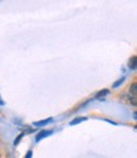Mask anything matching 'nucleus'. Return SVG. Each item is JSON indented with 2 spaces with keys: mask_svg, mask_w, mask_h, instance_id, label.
Instances as JSON below:
<instances>
[{
  "mask_svg": "<svg viewBox=\"0 0 137 158\" xmlns=\"http://www.w3.org/2000/svg\"><path fill=\"white\" fill-rule=\"evenodd\" d=\"M108 94V90H103V91H100V93L98 94V98H100V96H104V95H107Z\"/></svg>",
  "mask_w": 137,
  "mask_h": 158,
  "instance_id": "6",
  "label": "nucleus"
},
{
  "mask_svg": "<svg viewBox=\"0 0 137 158\" xmlns=\"http://www.w3.org/2000/svg\"><path fill=\"white\" fill-rule=\"evenodd\" d=\"M130 67H131L132 70L136 69V57H132V60L130 61Z\"/></svg>",
  "mask_w": 137,
  "mask_h": 158,
  "instance_id": "4",
  "label": "nucleus"
},
{
  "mask_svg": "<svg viewBox=\"0 0 137 158\" xmlns=\"http://www.w3.org/2000/svg\"><path fill=\"white\" fill-rule=\"evenodd\" d=\"M22 137H23V134H19V137H18V138H17V139L14 140V144H15V146H18V143L20 142V139H22Z\"/></svg>",
  "mask_w": 137,
  "mask_h": 158,
  "instance_id": "7",
  "label": "nucleus"
},
{
  "mask_svg": "<svg viewBox=\"0 0 137 158\" xmlns=\"http://www.w3.org/2000/svg\"><path fill=\"white\" fill-rule=\"evenodd\" d=\"M51 134V131L50 130H43V131H41V133L37 135V140H41V139H42V138H45V137H47V135H50Z\"/></svg>",
  "mask_w": 137,
  "mask_h": 158,
  "instance_id": "1",
  "label": "nucleus"
},
{
  "mask_svg": "<svg viewBox=\"0 0 137 158\" xmlns=\"http://www.w3.org/2000/svg\"><path fill=\"white\" fill-rule=\"evenodd\" d=\"M123 80H125V78H121V80H119V81H117V82L114 84V87H117V86H118V85H119L121 82H123Z\"/></svg>",
  "mask_w": 137,
  "mask_h": 158,
  "instance_id": "8",
  "label": "nucleus"
},
{
  "mask_svg": "<svg viewBox=\"0 0 137 158\" xmlns=\"http://www.w3.org/2000/svg\"><path fill=\"white\" fill-rule=\"evenodd\" d=\"M50 122H52V119L50 118V119H46V120H41V122H36L34 123V125H37V127H39V125H45L46 123H50Z\"/></svg>",
  "mask_w": 137,
  "mask_h": 158,
  "instance_id": "2",
  "label": "nucleus"
},
{
  "mask_svg": "<svg viewBox=\"0 0 137 158\" xmlns=\"http://www.w3.org/2000/svg\"><path fill=\"white\" fill-rule=\"evenodd\" d=\"M25 158H32V152H31V151L28 152V154H27V157H25Z\"/></svg>",
  "mask_w": 137,
  "mask_h": 158,
  "instance_id": "9",
  "label": "nucleus"
},
{
  "mask_svg": "<svg viewBox=\"0 0 137 158\" xmlns=\"http://www.w3.org/2000/svg\"><path fill=\"white\" fill-rule=\"evenodd\" d=\"M84 120H85V118H76V119H75V120H73V122H71L70 124H71V125H75L76 123H80V122H84Z\"/></svg>",
  "mask_w": 137,
  "mask_h": 158,
  "instance_id": "5",
  "label": "nucleus"
},
{
  "mask_svg": "<svg viewBox=\"0 0 137 158\" xmlns=\"http://www.w3.org/2000/svg\"><path fill=\"white\" fill-rule=\"evenodd\" d=\"M131 94L133 98H136V94H137V84H133L132 87H131Z\"/></svg>",
  "mask_w": 137,
  "mask_h": 158,
  "instance_id": "3",
  "label": "nucleus"
},
{
  "mask_svg": "<svg viewBox=\"0 0 137 158\" xmlns=\"http://www.w3.org/2000/svg\"><path fill=\"white\" fill-rule=\"evenodd\" d=\"M0 105H4V101L2 100V98H0Z\"/></svg>",
  "mask_w": 137,
  "mask_h": 158,
  "instance_id": "10",
  "label": "nucleus"
}]
</instances>
